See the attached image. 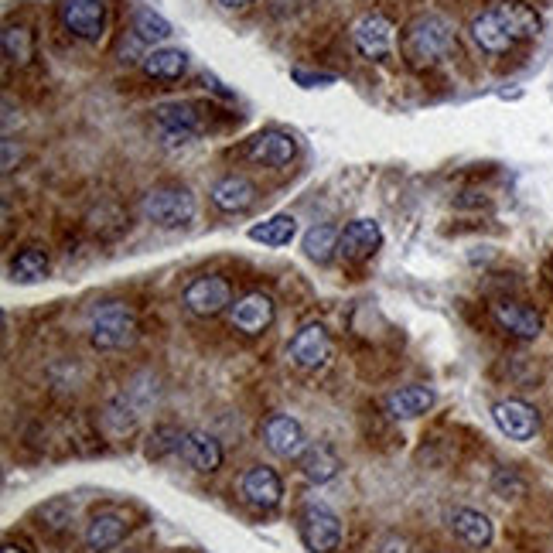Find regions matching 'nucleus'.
Masks as SVG:
<instances>
[{"mask_svg":"<svg viewBox=\"0 0 553 553\" xmlns=\"http://www.w3.org/2000/svg\"><path fill=\"white\" fill-rule=\"evenodd\" d=\"M455 28L441 14H417L400 35V55L410 69L424 72L455 55Z\"/></svg>","mask_w":553,"mask_h":553,"instance_id":"nucleus-1","label":"nucleus"},{"mask_svg":"<svg viewBox=\"0 0 553 553\" xmlns=\"http://www.w3.org/2000/svg\"><path fill=\"white\" fill-rule=\"evenodd\" d=\"M89 342L99 352H120L137 342V311L123 301H103L89 315Z\"/></svg>","mask_w":553,"mask_h":553,"instance_id":"nucleus-2","label":"nucleus"},{"mask_svg":"<svg viewBox=\"0 0 553 553\" xmlns=\"http://www.w3.org/2000/svg\"><path fill=\"white\" fill-rule=\"evenodd\" d=\"M140 212H144L147 222L161 229H178L188 226L195 219V195L188 192L185 185H161L151 188L140 202Z\"/></svg>","mask_w":553,"mask_h":553,"instance_id":"nucleus-3","label":"nucleus"},{"mask_svg":"<svg viewBox=\"0 0 553 553\" xmlns=\"http://www.w3.org/2000/svg\"><path fill=\"white\" fill-rule=\"evenodd\" d=\"M297 530H301L304 547L311 553H335L342 547V519L328 506H304L297 516Z\"/></svg>","mask_w":553,"mask_h":553,"instance_id":"nucleus-4","label":"nucleus"},{"mask_svg":"<svg viewBox=\"0 0 553 553\" xmlns=\"http://www.w3.org/2000/svg\"><path fill=\"white\" fill-rule=\"evenodd\" d=\"M181 301H185V308L198 318H216L229 308V301H233V287H229L226 277L205 274V277H195L192 284L185 287Z\"/></svg>","mask_w":553,"mask_h":553,"instance_id":"nucleus-5","label":"nucleus"},{"mask_svg":"<svg viewBox=\"0 0 553 553\" xmlns=\"http://www.w3.org/2000/svg\"><path fill=\"white\" fill-rule=\"evenodd\" d=\"M352 45L359 48L366 59H383L396 45V24L379 11H366L352 24Z\"/></svg>","mask_w":553,"mask_h":553,"instance_id":"nucleus-6","label":"nucleus"},{"mask_svg":"<svg viewBox=\"0 0 553 553\" xmlns=\"http://www.w3.org/2000/svg\"><path fill=\"white\" fill-rule=\"evenodd\" d=\"M59 18L69 35L99 41L106 31V0H59Z\"/></svg>","mask_w":553,"mask_h":553,"instance_id":"nucleus-7","label":"nucleus"},{"mask_svg":"<svg viewBox=\"0 0 553 553\" xmlns=\"http://www.w3.org/2000/svg\"><path fill=\"white\" fill-rule=\"evenodd\" d=\"M492 420H495V427L516 444H526L540 434V414H536V407H530L526 400H516V396L495 403Z\"/></svg>","mask_w":553,"mask_h":553,"instance_id":"nucleus-8","label":"nucleus"},{"mask_svg":"<svg viewBox=\"0 0 553 553\" xmlns=\"http://www.w3.org/2000/svg\"><path fill=\"white\" fill-rule=\"evenodd\" d=\"M263 444L270 448V455L284 458V461H301L304 451L311 448L304 427L297 424L291 414H270L263 424Z\"/></svg>","mask_w":553,"mask_h":553,"instance_id":"nucleus-9","label":"nucleus"},{"mask_svg":"<svg viewBox=\"0 0 553 553\" xmlns=\"http://www.w3.org/2000/svg\"><path fill=\"white\" fill-rule=\"evenodd\" d=\"M492 318L495 325L506 335L519 338V342H533L543 332V315L536 308H530L526 301H513V297H502L492 304Z\"/></svg>","mask_w":553,"mask_h":553,"instance_id":"nucleus-10","label":"nucleus"},{"mask_svg":"<svg viewBox=\"0 0 553 553\" xmlns=\"http://www.w3.org/2000/svg\"><path fill=\"white\" fill-rule=\"evenodd\" d=\"M239 154L253 164H263V168H287L297 158V140L284 130H263V134L246 140Z\"/></svg>","mask_w":553,"mask_h":553,"instance_id":"nucleus-11","label":"nucleus"},{"mask_svg":"<svg viewBox=\"0 0 553 553\" xmlns=\"http://www.w3.org/2000/svg\"><path fill=\"white\" fill-rule=\"evenodd\" d=\"M287 356L297 369H321L332 356V338H328L325 325H304L301 332L291 338V349H287Z\"/></svg>","mask_w":553,"mask_h":553,"instance_id":"nucleus-12","label":"nucleus"},{"mask_svg":"<svg viewBox=\"0 0 553 553\" xmlns=\"http://www.w3.org/2000/svg\"><path fill=\"white\" fill-rule=\"evenodd\" d=\"M274 297L270 294H246L233 304V328L243 335H263L270 325H274Z\"/></svg>","mask_w":553,"mask_h":553,"instance_id":"nucleus-13","label":"nucleus"},{"mask_svg":"<svg viewBox=\"0 0 553 553\" xmlns=\"http://www.w3.org/2000/svg\"><path fill=\"white\" fill-rule=\"evenodd\" d=\"M379 246H383V229H379V222H373V219L349 222V226L342 229V236H338V253H342L349 263L369 260Z\"/></svg>","mask_w":553,"mask_h":553,"instance_id":"nucleus-14","label":"nucleus"},{"mask_svg":"<svg viewBox=\"0 0 553 553\" xmlns=\"http://www.w3.org/2000/svg\"><path fill=\"white\" fill-rule=\"evenodd\" d=\"M127 533H130L127 513H120V509H99L86 526V543H89V550L106 553V550L120 547V543L127 540Z\"/></svg>","mask_w":553,"mask_h":553,"instance_id":"nucleus-15","label":"nucleus"},{"mask_svg":"<svg viewBox=\"0 0 553 553\" xmlns=\"http://www.w3.org/2000/svg\"><path fill=\"white\" fill-rule=\"evenodd\" d=\"M239 492H243V499L250 502V506L274 509L280 502V495H284V482H280V475L274 468L253 465V468H246L243 478H239Z\"/></svg>","mask_w":553,"mask_h":553,"instance_id":"nucleus-16","label":"nucleus"},{"mask_svg":"<svg viewBox=\"0 0 553 553\" xmlns=\"http://www.w3.org/2000/svg\"><path fill=\"white\" fill-rule=\"evenodd\" d=\"M158 134L164 144H188L202 134V120H198L195 106L188 103H171L158 110Z\"/></svg>","mask_w":553,"mask_h":553,"instance_id":"nucleus-17","label":"nucleus"},{"mask_svg":"<svg viewBox=\"0 0 553 553\" xmlns=\"http://www.w3.org/2000/svg\"><path fill=\"white\" fill-rule=\"evenodd\" d=\"M257 202V185H253L246 175H226L212 185V205L219 212H246L250 205Z\"/></svg>","mask_w":553,"mask_h":553,"instance_id":"nucleus-18","label":"nucleus"},{"mask_svg":"<svg viewBox=\"0 0 553 553\" xmlns=\"http://www.w3.org/2000/svg\"><path fill=\"white\" fill-rule=\"evenodd\" d=\"M472 38L475 45L482 48V52L489 55H509L516 48L513 35L506 31V24L499 21V14H495V7H489V11H482L478 18L472 21Z\"/></svg>","mask_w":553,"mask_h":553,"instance_id":"nucleus-19","label":"nucleus"},{"mask_svg":"<svg viewBox=\"0 0 553 553\" xmlns=\"http://www.w3.org/2000/svg\"><path fill=\"white\" fill-rule=\"evenodd\" d=\"M383 407L393 420L424 417L427 410L434 407V390L431 386H400V390H393L390 396H386Z\"/></svg>","mask_w":553,"mask_h":553,"instance_id":"nucleus-20","label":"nucleus"},{"mask_svg":"<svg viewBox=\"0 0 553 553\" xmlns=\"http://www.w3.org/2000/svg\"><path fill=\"white\" fill-rule=\"evenodd\" d=\"M495 14H499V21L506 24V31L513 35V41H530L540 35V14L533 11L526 0H502V4H495Z\"/></svg>","mask_w":553,"mask_h":553,"instance_id":"nucleus-21","label":"nucleus"},{"mask_svg":"<svg viewBox=\"0 0 553 553\" xmlns=\"http://www.w3.org/2000/svg\"><path fill=\"white\" fill-rule=\"evenodd\" d=\"M185 461L195 468V472H205V475H212V472H219L222 468V444L216 441L212 434H205V431H188L185 437Z\"/></svg>","mask_w":553,"mask_h":553,"instance_id":"nucleus-22","label":"nucleus"},{"mask_svg":"<svg viewBox=\"0 0 553 553\" xmlns=\"http://www.w3.org/2000/svg\"><path fill=\"white\" fill-rule=\"evenodd\" d=\"M451 530H455L461 540L468 543V547L482 550L492 543V519L485 513H478V509H455V516H451Z\"/></svg>","mask_w":553,"mask_h":553,"instance_id":"nucleus-23","label":"nucleus"},{"mask_svg":"<svg viewBox=\"0 0 553 553\" xmlns=\"http://www.w3.org/2000/svg\"><path fill=\"white\" fill-rule=\"evenodd\" d=\"M140 65H144V72L151 79L175 82L188 72V55L181 52V48H151Z\"/></svg>","mask_w":553,"mask_h":553,"instance_id":"nucleus-24","label":"nucleus"},{"mask_svg":"<svg viewBox=\"0 0 553 553\" xmlns=\"http://www.w3.org/2000/svg\"><path fill=\"white\" fill-rule=\"evenodd\" d=\"M301 472H304L308 482L325 485L342 472V458H338L328 444H311V448L301 455Z\"/></svg>","mask_w":553,"mask_h":553,"instance_id":"nucleus-25","label":"nucleus"},{"mask_svg":"<svg viewBox=\"0 0 553 553\" xmlns=\"http://www.w3.org/2000/svg\"><path fill=\"white\" fill-rule=\"evenodd\" d=\"M0 48H4V59L11 65H31L35 59V31L28 28V24H4V31H0Z\"/></svg>","mask_w":553,"mask_h":553,"instance_id":"nucleus-26","label":"nucleus"},{"mask_svg":"<svg viewBox=\"0 0 553 553\" xmlns=\"http://www.w3.org/2000/svg\"><path fill=\"white\" fill-rule=\"evenodd\" d=\"M294 236H297V219L291 212H277V216H270L267 222L250 229L253 243H263V246H287Z\"/></svg>","mask_w":553,"mask_h":553,"instance_id":"nucleus-27","label":"nucleus"},{"mask_svg":"<svg viewBox=\"0 0 553 553\" xmlns=\"http://www.w3.org/2000/svg\"><path fill=\"white\" fill-rule=\"evenodd\" d=\"M11 277L21 280V284H35V280L48 277V253L41 246H24L11 260Z\"/></svg>","mask_w":553,"mask_h":553,"instance_id":"nucleus-28","label":"nucleus"},{"mask_svg":"<svg viewBox=\"0 0 553 553\" xmlns=\"http://www.w3.org/2000/svg\"><path fill=\"white\" fill-rule=\"evenodd\" d=\"M185 431L175 424H161L154 427L151 437H147V458L151 461H161V458H171L178 455V451H185Z\"/></svg>","mask_w":553,"mask_h":553,"instance_id":"nucleus-29","label":"nucleus"},{"mask_svg":"<svg viewBox=\"0 0 553 553\" xmlns=\"http://www.w3.org/2000/svg\"><path fill=\"white\" fill-rule=\"evenodd\" d=\"M338 236L332 226H315L304 233V253H308L315 263H328L332 260V253L338 250Z\"/></svg>","mask_w":553,"mask_h":553,"instance_id":"nucleus-30","label":"nucleus"},{"mask_svg":"<svg viewBox=\"0 0 553 553\" xmlns=\"http://www.w3.org/2000/svg\"><path fill=\"white\" fill-rule=\"evenodd\" d=\"M134 31L140 41H147V45H161V41L171 38V24L161 18V14H154L151 7H140L134 14Z\"/></svg>","mask_w":553,"mask_h":553,"instance_id":"nucleus-31","label":"nucleus"},{"mask_svg":"<svg viewBox=\"0 0 553 553\" xmlns=\"http://www.w3.org/2000/svg\"><path fill=\"white\" fill-rule=\"evenodd\" d=\"M72 516H76V502L65 499V495H59V499H52V502H45V506L38 509L41 530H48V533H62L65 526L72 523Z\"/></svg>","mask_w":553,"mask_h":553,"instance_id":"nucleus-32","label":"nucleus"},{"mask_svg":"<svg viewBox=\"0 0 553 553\" xmlns=\"http://www.w3.org/2000/svg\"><path fill=\"white\" fill-rule=\"evenodd\" d=\"M492 489L499 492V495H509V492L523 495L526 492V482L513 472V468H502V472H495V478H492Z\"/></svg>","mask_w":553,"mask_h":553,"instance_id":"nucleus-33","label":"nucleus"},{"mask_svg":"<svg viewBox=\"0 0 553 553\" xmlns=\"http://www.w3.org/2000/svg\"><path fill=\"white\" fill-rule=\"evenodd\" d=\"M4 171H14V140H4Z\"/></svg>","mask_w":553,"mask_h":553,"instance_id":"nucleus-34","label":"nucleus"},{"mask_svg":"<svg viewBox=\"0 0 553 553\" xmlns=\"http://www.w3.org/2000/svg\"><path fill=\"white\" fill-rule=\"evenodd\" d=\"M0 553H28V550H24L21 543H11V540H7V543H4V550H0Z\"/></svg>","mask_w":553,"mask_h":553,"instance_id":"nucleus-35","label":"nucleus"},{"mask_svg":"<svg viewBox=\"0 0 553 553\" xmlns=\"http://www.w3.org/2000/svg\"><path fill=\"white\" fill-rule=\"evenodd\" d=\"M222 4L233 7V11H236V7H246V4H253V0H222Z\"/></svg>","mask_w":553,"mask_h":553,"instance_id":"nucleus-36","label":"nucleus"}]
</instances>
